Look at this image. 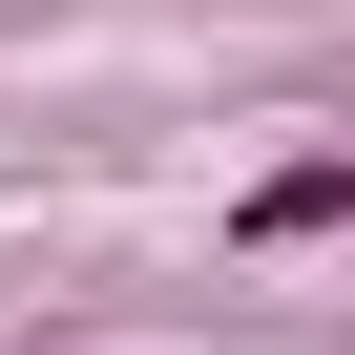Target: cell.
I'll return each mask as SVG.
<instances>
[{
  "instance_id": "6da1fadb",
  "label": "cell",
  "mask_w": 355,
  "mask_h": 355,
  "mask_svg": "<svg viewBox=\"0 0 355 355\" xmlns=\"http://www.w3.org/2000/svg\"><path fill=\"white\" fill-rule=\"evenodd\" d=\"M230 230H251V251H334V230H355V146H293V167H251V189H230Z\"/></svg>"
}]
</instances>
